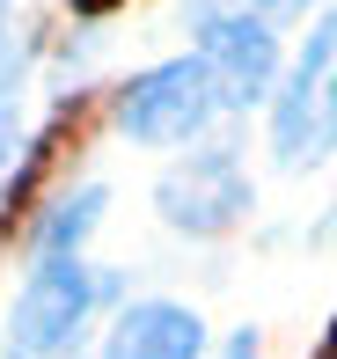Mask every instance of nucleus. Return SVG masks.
<instances>
[{"mask_svg": "<svg viewBox=\"0 0 337 359\" xmlns=\"http://www.w3.org/2000/svg\"><path fill=\"white\" fill-rule=\"evenodd\" d=\"M213 110H220V81H213V67H205V52L139 74L132 88L118 95V125H125L139 147H176V140H191Z\"/></svg>", "mask_w": 337, "mask_h": 359, "instance_id": "nucleus-1", "label": "nucleus"}, {"mask_svg": "<svg viewBox=\"0 0 337 359\" xmlns=\"http://www.w3.org/2000/svg\"><path fill=\"white\" fill-rule=\"evenodd\" d=\"M110 293H118V279H95L88 264H74V250H44V271L15 301V352H59L81 330V316Z\"/></svg>", "mask_w": 337, "mask_h": 359, "instance_id": "nucleus-2", "label": "nucleus"}, {"mask_svg": "<svg viewBox=\"0 0 337 359\" xmlns=\"http://www.w3.org/2000/svg\"><path fill=\"white\" fill-rule=\"evenodd\" d=\"M242 205H249V184H242V169H235V154H191L162 184V213L184 227V235H220Z\"/></svg>", "mask_w": 337, "mask_h": 359, "instance_id": "nucleus-3", "label": "nucleus"}, {"mask_svg": "<svg viewBox=\"0 0 337 359\" xmlns=\"http://www.w3.org/2000/svg\"><path fill=\"white\" fill-rule=\"evenodd\" d=\"M330 59H337V8L308 29L294 74H286V95H279V110H271V147H279V161H308L315 154V103H323L315 88H323Z\"/></svg>", "mask_w": 337, "mask_h": 359, "instance_id": "nucleus-4", "label": "nucleus"}, {"mask_svg": "<svg viewBox=\"0 0 337 359\" xmlns=\"http://www.w3.org/2000/svg\"><path fill=\"white\" fill-rule=\"evenodd\" d=\"M205 67L220 81V103H256L271 67H279V44H271L264 15H220V22H205Z\"/></svg>", "mask_w": 337, "mask_h": 359, "instance_id": "nucleus-5", "label": "nucleus"}, {"mask_svg": "<svg viewBox=\"0 0 337 359\" xmlns=\"http://www.w3.org/2000/svg\"><path fill=\"white\" fill-rule=\"evenodd\" d=\"M198 345H205V330H198L191 308H176V301H139L132 316L110 330L103 359H198Z\"/></svg>", "mask_w": 337, "mask_h": 359, "instance_id": "nucleus-6", "label": "nucleus"}, {"mask_svg": "<svg viewBox=\"0 0 337 359\" xmlns=\"http://www.w3.org/2000/svg\"><path fill=\"white\" fill-rule=\"evenodd\" d=\"M95 213H103V191H81V198H67V205H59V220L44 227V250H74V242L95 227Z\"/></svg>", "mask_w": 337, "mask_h": 359, "instance_id": "nucleus-7", "label": "nucleus"}, {"mask_svg": "<svg viewBox=\"0 0 337 359\" xmlns=\"http://www.w3.org/2000/svg\"><path fill=\"white\" fill-rule=\"evenodd\" d=\"M271 8V0H191V22H220V15H264Z\"/></svg>", "mask_w": 337, "mask_h": 359, "instance_id": "nucleus-8", "label": "nucleus"}, {"mask_svg": "<svg viewBox=\"0 0 337 359\" xmlns=\"http://www.w3.org/2000/svg\"><path fill=\"white\" fill-rule=\"evenodd\" d=\"M315 147H337V74L323 88V118H315Z\"/></svg>", "mask_w": 337, "mask_h": 359, "instance_id": "nucleus-9", "label": "nucleus"}, {"mask_svg": "<svg viewBox=\"0 0 337 359\" xmlns=\"http://www.w3.org/2000/svg\"><path fill=\"white\" fill-rule=\"evenodd\" d=\"M8 147H15V118H8V103H0V169H8Z\"/></svg>", "mask_w": 337, "mask_h": 359, "instance_id": "nucleus-10", "label": "nucleus"}, {"mask_svg": "<svg viewBox=\"0 0 337 359\" xmlns=\"http://www.w3.org/2000/svg\"><path fill=\"white\" fill-rule=\"evenodd\" d=\"M228 359H256V337L242 330V337H235V345H228Z\"/></svg>", "mask_w": 337, "mask_h": 359, "instance_id": "nucleus-11", "label": "nucleus"}, {"mask_svg": "<svg viewBox=\"0 0 337 359\" xmlns=\"http://www.w3.org/2000/svg\"><path fill=\"white\" fill-rule=\"evenodd\" d=\"M118 0H74V15H110Z\"/></svg>", "mask_w": 337, "mask_h": 359, "instance_id": "nucleus-12", "label": "nucleus"}, {"mask_svg": "<svg viewBox=\"0 0 337 359\" xmlns=\"http://www.w3.org/2000/svg\"><path fill=\"white\" fill-rule=\"evenodd\" d=\"M315 359H337V316H330V337H323V352H315Z\"/></svg>", "mask_w": 337, "mask_h": 359, "instance_id": "nucleus-13", "label": "nucleus"}]
</instances>
